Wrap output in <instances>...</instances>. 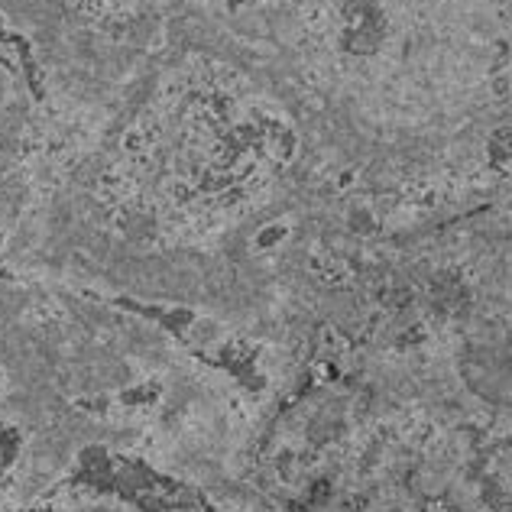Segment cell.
<instances>
[{
	"label": "cell",
	"instance_id": "obj_1",
	"mask_svg": "<svg viewBox=\"0 0 512 512\" xmlns=\"http://www.w3.org/2000/svg\"><path fill=\"white\" fill-rule=\"evenodd\" d=\"M85 4L107 10V7H124V4H130V0H85Z\"/></svg>",
	"mask_w": 512,
	"mask_h": 512
}]
</instances>
